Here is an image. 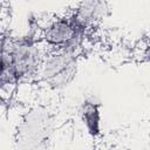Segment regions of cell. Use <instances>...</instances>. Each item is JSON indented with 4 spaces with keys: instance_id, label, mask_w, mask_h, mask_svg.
Returning <instances> with one entry per match:
<instances>
[{
    "instance_id": "obj_1",
    "label": "cell",
    "mask_w": 150,
    "mask_h": 150,
    "mask_svg": "<svg viewBox=\"0 0 150 150\" xmlns=\"http://www.w3.org/2000/svg\"><path fill=\"white\" fill-rule=\"evenodd\" d=\"M82 27L75 19H60L46 33V40L59 48L74 47L81 38Z\"/></svg>"
}]
</instances>
